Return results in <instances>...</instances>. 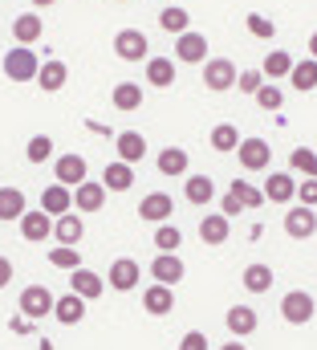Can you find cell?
Returning a JSON list of instances; mask_svg holds the SVG:
<instances>
[{"instance_id":"cell-20","label":"cell","mask_w":317,"mask_h":350,"mask_svg":"<svg viewBox=\"0 0 317 350\" xmlns=\"http://www.w3.org/2000/svg\"><path fill=\"white\" fill-rule=\"evenodd\" d=\"M81 237H85V224H81V216L70 208V212H61L57 220H53V241H61V245H78Z\"/></svg>"},{"instance_id":"cell-7","label":"cell","mask_w":317,"mask_h":350,"mask_svg":"<svg viewBox=\"0 0 317 350\" xmlns=\"http://www.w3.org/2000/svg\"><path fill=\"white\" fill-rule=\"evenodd\" d=\"M171 212H175V200L167 191H147L139 200V220H147V224H167Z\"/></svg>"},{"instance_id":"cell-52","label":"cell","mask_w":317,"mask_h":350,"mask_svg":"<svg viewBox=\"0 0 317 350\" xmlns=\"http://www.w3.org/2000/svg\"><path fill=\"white\" fill-rule=\"evenodd\" d=\"M33 4H37V8H49V4H57V0H33Z\"/></svg>"},{"instance_id":"cell-11","label":"cell","mask_w":317,"mask_h":350,"mask_svg":"<svg viewBox=\"0 0 317 350\" xmlns=\"http://www.w3.org/2000/svg\"><path fill=\"white\" fill-rule=\"evenodd\" d=\"M285 232H289L293 241H309L317 232V212L305 208V204H301V208H289V212H285Z\"/></svg>"},{"instance_id":"cell-1","label":"cell","mask_w":317,"mask_h":350,"mask_svg":"<svg viewBox=\"0 0 317 350\" xmlns=\"http://www.w3.org/2000/svg\"><path fill=\"white\" fill-rule=\"evenodd\" d=\"M37 70H41V62H37L33 45H12V49L4 53V78H8V82H33Z\"/></svg>"},{"instance_id":"cell-47","label":"cell","mask_w":317,"mask_h":350,"mask_svg":"<svg viewBox=\"0 0 317 350\" xmlns=\"http://www.w3.org/2000/svg\"><path fill=\"white\" fill-rule=\"evenodd\" d=\"M220 212H224V216H228V220H232V216H240V212H244V204H240L236 196H232V191H228V196H224V200H220Z\"/></svg>"},{"instance_id":"cell-32","label":"cell","mask_w":317,"mask_h":350,"mask_svg":"<svg viewBox=\"0 0 317 350\" xmlns=\"http://www.w3.org/2000/svg\"><path fill=\"white\" fill-rule=\"evenodd\" d=\"M20 216H25V191L0 187V220H20Z\"/></svg>"},{"instance_id":"cell-24","label":"cell","mask_w":317,"mask_h":350,"mask_svg":"<svg viewBox=\"0 0 317 350\" xmlns=\"http://www.w3.org/2000/svg\"><path fill=\"white\" fill-rule=\"evenodd\" d=\"M183 196H187V204H195V208H208V204H212V196H216V183H212L208 175H187V183H183Z\"/></svg>"},{"instance_id":"cell-27","label":"cell","mask_w":317,"mask_h":350,"mask_svg":"<svg viewBox=\"0 0 317 350\" xmlns=\"http://www.w3.org/2000/svg\"><path fill=\"white\" fill-rule=\"evenodd\" d=\"M147 82L155 90H171L175 86V62L171 57H147Z\"/></svg>"},{"instance_id":"cell-21","label":"cell","mask_w":317,"mask_h":350,"mask_svg":"<svg viewBox=\"0 0 317 350\" xmlns=\"http://www.w3.org/2000/svg\"><path fill=\"white\" fill-rule=\"evenodd\" d=\"M114 147H118V159H122V163H130V167H135V163H143V155H147V139H143L139 131H122Z\"/></svg>"},{"instance_id":"cell-45","label":"cell","mask_w":317,"mask_h":350,"mask_svg":"<svg viewBox=\"0 0 317 350\" xmlns=\"http://www.w3.org/2000/svg\"><path fill=\"white\" fill-rule=\"evenodd\" d=\"M297 196H301V204H305V208H317V175H309V179H301V183H297Z\"/></svg>"},{"instance_id":"cell-14","label":"cell","mask_w":317,"mask_h":350,"mask_svg":"<svg viewBox=\"0 0 317 350\" xmlns=\"http://www.w3.org/2000/svg\"><path fill=\"white\" fill-rule=\"evenodd\" d=\"M74 208L78 212H102L106 208V187L98 179H81L74 187Z\"/></svg>"},{"instance_id":"cell-23","label":"cell","mask_w":317,"mask_h":350,"mask_svg":"<svg viewBox=\"0 0 317 350\" xmlns=\"http://www.w3.org/2000/svg\"><path fill=\"white\" fill-rule=\"evenodd\" d=\"M224 326L232 330V338H248V334L256 330V310H252V306H232V310L224 314Z\"/></svg>"},{"instance_id":"cell-19","label":"cell","mask_w":317,"mask_h":350,"mask_svg":"<svg viewBox=\"0 0 317 350\" xmlns=\"http://www.w3.org/2000/svg\"><path fill=\"white\" fill-rule=\"evenodd\" d=\"M41 33H45L41 12H20V16L12 21V37H16V45H37Z\"/></svg>"},{"instance_id":"cell-37","label":"cell","mask_w":317,"mask_h":350,"mask_svg":"<svg viewBox=\"0 0 317 350\" xmlns=\"http://www.w3.org/2000/svg\"><path fill=\"white\" fill-rule=\"evenodd\" d=\"M25 159H29L33 167L49 163V159H53V139H49V135H33V139H29V147H25Z\"/></svg>"},{"instance_id":"cell-25","label":"cell","mask_w":317,"mask_h":350,"mask_svg":"<svg viewBox=\"0 0 317 350\" xmlns=\"http://www.w3.org/2000/svg\"><path fill=\"white\" fill-rule=\"evenodd\" d=\"M53 318H57L61 326H78L81 318H85V301H81L78 293L57 297V301H53Z\"/></svg>"},{"instance_id":"cell-2","label":"cell","mask_w":317,"mask_h":350,"mask_svg":"<svg viewBox=\"0 0 317 350\" xmlns=\"http://www.w3.org/2000/svg\"><path fill=\"white\" fill-rule=\"evenodd\" d=\"M53 301H57V297H53L45 285H25L20 297H16V310H20L29 322H41L45 314H53Z\"/></svg>"},{"instance_id":"cell-4","label":"cell","mask_w":317,"mask_h":350,"mask_svg":"<svg viewBox=\"0 0 317 350\" xmlns=\"http://www.w3.org/2000/svg\"><path fill=\"white\" fill-rule=\"evenodd\" d=\"M281 314H285L289 326H309L314 314H317V306H314V297H309L305 289H289L285 301H281Z\"/></svg>"},{"instance_id":"cell-42","label":"cell","mask_w":317,"mask_h":350,"mask_svg":"<svg viewBox=\"0 0 317 350\" xmlns=\"http://www.w3.org/2000/svg\"><path fill=\"white\" fill-rule=\"evenodd\" d=\"M228 191L236 196V200L244 204V208H260V204H264V196H260V187H252L248 179H232V187H228Z\"/></svg>"},{"instance_id":"cell-49","label":"cell","mask_w":317,"mask_h":350,"mask_svg":"<svg viewBox=\"0 0 317 350\" xmlns=\"http://www.w3.org/2000/svg\"><path fill=\"white\" fill-rule=\"evenodd\" d=\"M8 281H12V261H8V257H0V289H4Z\"/></svg>"},{"instance_id":"cell-39","label":"cell","mask_w":317,"mask_h":350,"mask_svg":"<svg viewBox=\"0 0 317 350\" xmlns=\"http://www.w3.org/2000/svg\"><path fill=\"white\" fill-rule=\"evenodd\" d=\"M151 241H155L158 253H175V249L183 245V232H179V228L167 220V224H158V228H155V237H151Z\"/></svg>"},{"instance_id":"cell-29","label":"cell","mask_w":317,"mask_h":350,"mask_svg":"<svg viewBox=\"0 0 317 350\" xmlns=\"http://www.w3.org/2000/svg\"><path fill=\"white\" fill-rule=\"evenodd\" d=\"M273 277H277V273H273V269H268V265H248V269H244V277H240V281H244V289H248V293H268V289H273Z\"/></svg>"},{"instance_id":"cell-51","label":"cell","mask_w":317,"mask_h":350,"mask_svg":"<svg viewBox=\"0 0 317 350\" xmlns=\"http://www.w3.org/2000/svg\"><path fill=\"white\" fill-rule=\"evenodd\" d=\"M309 57H314V62H317V33H314V37H309Z\"/></svg>"},{"instance_id":"cell-5","label":"cell","mask_w":317,"mask_h":350,"mask_svg":"<svg viewBox=\"0 0 317 350\" xmlns=\"http://www.w3.org/2000/svg\"><path fill=\"white\" fill-rule=\"evenodd\" d=\"M236 159L244 172H268L273 163V147L264 139H240L236 143Z\"/></svg>"},{"instance_id":"cell-17","label":"cell","mask_w":317,"mask_h":350,"mask_svg":"<svg viewBox=\"0 0 317 350\" xmlns=\"http://www.w3.org/2000/svg\"><path fill=\"white\" fill-rule=\"evenodd\" d=\"M228 232H232V220H228L224 212H208V216L199 220V241H204V245H224Z\"/></svg>"},{"instance_id":"cell-30","label":"cell","mask_w":317,"mask_h":350,"mask_svg":"<svg viewBox=\"0 0 317 350\" xmlns=\"http://www.w3.org/2000/svg\"><path fill=\"white\" fill-rule=\"evenodd\" d=\"M110 98H114V110H126V114H130V110L143 106V86H139V82H118Z\"/></svg>"},{"instance_id":"cell-33","label":"cell","mask_w":317,"mask_h":350,"mask_svg":"<svg viewBox=\"0 0 317 350\" xmlns=\"http://www.w3.org/2000/svg\"><path fill=\"white\" fill-rule=\"evenodd\" d=\"M289 175H317V151L314 147H293L289 151Z\"/></svg>"},{"instance_id":"cell-43","label":"cell","mask_w":317,"mask_h":350,"mask_svg":"<svg viewBox=\"0 0 317 350\" xmlns=\"http://www.w3.org/2000/svg\"><path fill=\"white\" fill-rule=\"evenodd\" d=\"M252 98H256V106H260V110H281V102H285V94L273 86V82H264Z\"/></svg>"},{"instance_id":"cell-3","label":"cell","mask_w":317,"mask_h":350,"mask_svg":"<svg viewBox=\"0 0 317 350\" xmlns=\"http://www.w3.org/2000/svg\"><path fill=\"white\" fill-rule=\"evenodd\" d=\"M114 53L122 62H147L151 57V41H147L143 29H118L114 33Z\"/></svg>"},{"instance_id":"cell-9","label":"cell","mask_w":317,"mask_h":350,"mask_svg":"<svg viewBox=\"0 0 317 350\" xmlns=\"http://www.w3.org/2000/svg\"><path fill=\"white\" fill-rule=\"evenodd\" d=\"M175 62H183V66H199V62H208V37L204 33H179V41H175Z\"/></svg>"},{"instance_id":"cell-35","label":"cell","mask_w":317,"mask_h":350,"mask_svg":"<svg viewBox=\"0 0 317 350\" xmlns=\"http://www.w3.org/2000/svg\"><path fill=\"white\" fill-rule=\"evenodd\" d=\"M155 163H158V175H183L187 172V151L183 147H163Z\"/></svg>"},{"instance_id":"cell-6","label":"cell","mask_w":317,"mask_h":350,"mask_svg":"<svg viewBox=\"0 0 317 350\" xmlns=\"http://www.w3.org/2000/svg\"><path fill=\"white\" fill-rule=\"evenodd\" d=\"M20 237H25L29 245L49 241V237H53V216L41 212V208H25V216H20Z\"/></svg>"},{"instance_id":"cell-13","label":"cell","mask_w":317,"mask_h":350,"mask_svg":"<svg viewBox=\"0 0 317 350\" xmlns=\"http://www.w3.org/2000/svg\"><path fill=\"white\" fill-rule=\"evenodd\" d=\"M106 281H110V289H118V293H130V289H139V261H130V257H118V261L110 265Z\"/></svg>"},{"instance_id":"cell-18","label":"cell","mask_w":317,"mask_h":350,"mask_svg":"<svg viewBox=\"0 0 317 350\" xmlns=\"http://www.w3.org/2000/svg\"><path fill=\"white\" fill-rule=\"evenodd\" d=\"M102 289H106V281H102L98 273H89V269H74V273H70V293H78L81 301L102 297Z\"/></svg>"},{"instance_id":"cell-31","label":"cell","mask_w":317,"mask_h":350,"mask_svg":"<svg viewBox=\"0 0 317 350\" xmlns=\"http://www.w3.org/2000/svg\"><path fill=\"white\" fill-rule=\"evenodd\" d=\"M208 143H212V151H220V155H228V151H236L240 143V131L232 122H216L212 126V135H208Z\"/></svg>"},{"instance_id":"cell-22","label":"cell","mask_w":317,"mask_h":350,"mask_svg":"<svg viewBox=\"0 0 317 350\" xmlns=\"http://www.w3.org/2000/svg\"><path fill=\"white\" fill-rule=\"evenodd\" d=\"M70 208H74V191H70V187L53 183V187H45V191H41V212H49L53 220H57L61 212H70Z\"/></svg>"},{"instance_id":"cell-36","label":"cell","mask_w":317,"mask_h":350,"mask_svg":"<svg viewBox=\"0 0 317 350\" xmlns=\"http://www.w3.org/2000/svg\"><path fill=\"white\" fill-rule=\"evenodd\" d=\"M158 29L179 37V33L191 29V12H187V8H163V12H158Z\"/></svg>"},{"instance_id":"cell-15","label":"cell","mask_w":317,"mask_h":350,"mask_svg":"<svg viewBox=\"0 0 317 350\" xmlns=\"http://www.w3.org/2000/svg\"><path fill=\"white\" fill-rule=\"evenodd\" d=\"M183 273H187V269H183V261H179L175 253H158L155 261H151V277H155L158 285H171V289H175V285L183 281Z\"/></svg>"},{"instance_id":"cell-16","label":"cell","mask_w":317,"mask_h":350,"mask_svg":"<svg viewBox=\"0 0 317 350\" xmlns=\"http://www.w3.org/2000/svg\"><path fill=\"white\" fill-rule=\"evenodd\" d=\"M53 175H57V183H61V187H78L81 179H89L81 155H57V159H53Z\"/></svg>"},{"instance_id":"cell-41","label":"cell","mask_w":317,"mask_h":350,"mask_svg":"<svg viewBox=\"0 0 317 350\" xmlns=\"http://www.w3.org/2000/svg\"><path fill=\"white\" fill-rule=\"evenodd\" d=\"M289 70H293V57H289L285 49H273V53L264 57V70H260V74H268V78H289Z\"/></svg>"},{"instance_id":"cell-48","label":"cell","mask_w":317,"mask_h":350,"mask_svg":"<svg viewBox=\"0 0 317 350\" xmlns=\"http://www.w3.org/2000/svg\"><path fill=\"white\" fill-rule=\"evenodd\" d=\"M8 330H12V334H33V322H29L25 314H16V318L8 322Z\"/></svg>"},{"instance_id":"cell-8","label":"cell","mask_w":317,"mask_h":350,"mask_svg":"<svg viewBox=\"0 0 317 350\" xmlns=\"http://www.w3.org/2000/svg\"><path fill=\"white\" fill-rule=\"evenodd\" d=\"M260 196H264V200H273V204H289V200H297V175H289V172H268V175H264V187H260Z\"/></svg>"},{"instance_id":"cell-44","label":"cell","mask_w":317,"mask_h":350,"mask_svg":"<svg viewBox=\"0 0 317 350\" xmlns=\"http://www.w3.org/2000/svg\"><path fill=\"white\" fill-rule=\"evenodd\" d=\"M260 86H264V74H260V70H240L236 74V90L240 94H256Z\"/></svg>"},{"instance_id":"cell-38","label":"cell","mask_w":317,"mask_h":350,"mask_svg":"<svg viewBox=\"0 0 317 350\" xmlns=\"http://www.w3.org/2000/svg\"><path fill=\"white\" fill-rule=\"evenodd\" d=\"M49 265H53V269H66V273L81 269V253H78V245H57V249H49Z\"/></svg>"},{"instance_id":"cell-12","label":"cell","mask_w":317,"mask_h":350,"mask_svg":"<svg viewBox=\"0 0 317 350\" xmlns=\"http://www.w3.org/2000/svg\"><path fill=\"white\" fill-rule=\"evenodd\" d=\"M143 310L151 314V318H167L171 310H175V289L171 285H147L143 289Z\"/></svg>"},{"instance_id":"cell-53","label":"cell","mask_w":317,"mask_h":350,"mask_svg":"<svg viewBox=\"0 0 317 350\" xmlns=\"http://www.w3.org/2000/svg\"><path fill=\"white\" fill-rule=\"evenodd\" d=\"M37 350H53V342H49V338H41V347Z\"/></svg>"},{"instance_id":"cell-46","label":"cell","mask_w":317,"mask_h":350,"mask_svg":"<svg viewBox=\"0 0 317 350\" xmlns=\"http://www.w3.org/2000/svg\"><path fill=\"white\" fill-rule=\"evenodd\" d=\"M179 350H208V334H204V330H187V334L179 338Z\"/></svg>"},{"instance_id":"cell-28","label":"cell","mask_w":317,"mask_h":350,"mask_svg":"<svg viewBox=\"0 0 317 350\" xmlns=\"http://www.w3.org/2000/svg\"><path fill=\"white\" fill-rule=\"evenodd\" d=\"M66 78H70L66 62H45V66L37 70V78H33V82H41V90H45V94H57V90L66 86Z\"/></svg>"},{"instance_id":"cell-26","label":"cell","mask_w":317,"mask_h":350,"mask_svg":"<svg viewBox=\"0 0 317 350\" xmlns=\"http://www.w3.org/2000/svg\"><path fill=\"white\" fill-rule=\"evenodd\" d=\"M98 183H102L106 191H130V183H135V167L118 159V163H110V167L102 172V179H98Z\"/></svg>"},{"instance_id":"cell-40","label":"cell","mask_w":317,"mask_h":350,"mask_svg":"<svg viewBox=\"0 0 317 350\" xmlns=\"http://www.w3.org/2000/svg\"><path fill=\"white\" fill-rule=\"evenodd\" d=\"M244 29H248L256 41H273V37H277V25H273L268 16H260V12H248V16H244Z\"/></svg>"},{"instance_id":"cell-50","label":"cell","mask_w":317,"mask_h":350,"mask_svg":"<svg viewBox=\"0 0 317 350\" xmlns=\"http://www.w3.org/2000/svg\"><path fill=\"white\" fill-rule=\"evenodd\" d=\"M220 350H248V347H244L240 338H232V342H224V347H220Z\"/></svg>"},{"instance_id":"cell-10","label":"cell","mask_w":317,"mask_h":350,"mask_svg":"<svg viewBox=\"0 0 317 350\" xmlns=\"http://www.w3.org/2000/svg\"><path fill=\"white\" fill-rule=\"evenodd\" d=\"M204 86L216 90V94L232 90L236 86V66H232L228 57H212V62H204Z\"/></svg>"},{"instance_id":"cell-34","label":"cell","mask_w":317,"mask_h":350,"mask_svg":"<svg viewBox=\"0 0 317 350\" xmlns=\"http://www.w3.org/2000/svg\"><path fill=\"white\" fill-rule=\"evenodd\" d=\"M289 82L293 90H317V62L314 57H305V62H293V70H289Z\"/></svg>"}]
</instances>
